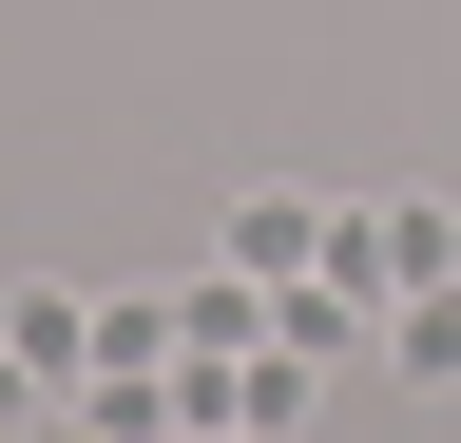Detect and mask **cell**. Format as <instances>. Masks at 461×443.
<instances>
[{"instance_id": "1", "label": "cell", "mask_w": 461, "mask_h": 443, "mask_svg": "<svg viewBox=\"0 0 461 443\" xmlns=\"http://www.w3.org/2000/svg\"><path fill=\"white\" fill-rule=\"evenodd\" d=\"M308 270H346V290L384 309V290H423V270H461V212H442V193H366V212H327Z\"/></svg>"}, {"instance_id": "5", "label": "cell", "mask_w": 461, "mask_h": 443, "mask_svg": "<svg viewBox=\"0 0 461 443\" xmlns=\"http://www.w3.org/2000/svg\"><path fill=\"white\" fill-rule=\"evenodd\" d=\"M39 405H58V385H39V366H20V347H0V443H20V424H39Z\"/></svg>"}, {"instance_id": "6", "label": "cell", "mask_w": 461, "mask_h": 443, "mask_svg": "<svg viewBox=\"0 0 461 443\" xmlns=\"http://www.w3.org/2000/svg\"><path fill=\"white\" fill-rule=\"evenodd\" d=\"M193 443H269V424H193Z\"/></svg>"}, {"instance_id": "4", "label": "cell", "mask_w": 461, "mask_h": 443, "mask_svg": "<svg viewBox=\"0 0 461 443\" xmlns=\"http://www.w3.org/2000/svg\"><path fill=\"white\" fill-rule=\"evenodd\" d=\"M308 251H327V193H230V270H269V290H288Z\"/></svg>"}, {"instance_id": "3", "label": "cell", "mask_w": 461, "mask_h": 443, "mask_svg": "<svg viewBox=\"0 0 461 443\" xmlns=\"http://www.w3.org/2000/svg\"><path fill=\"white\" fill-rule=\"evenodd\" d=\"M384 385H461V270L384 290Z\"/></svg>"}, {"instance_id": "2", "label": "cell", "mask_w": 461, "mask_h": 443, "mask_svg": "<svg viewBox=\"0 0 461 443\" xmlns=\"http://www.w3.org/2000/svg\"><path fill=\"white\" fill-rule=\"evenodd\" d=\"M0 347H20L58 405H77V385H96V309H77V290H0Z\"/></svg>"}]
</instances>
